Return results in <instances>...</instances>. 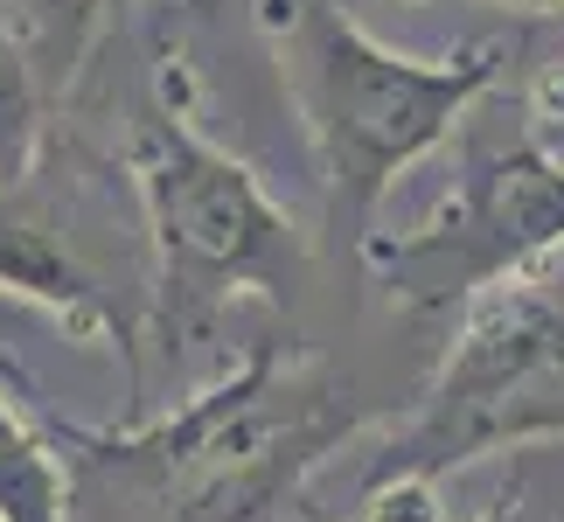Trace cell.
Instances as JSON below:
<instances>
[{"label": "cell", "mask_w": 564, "mask_h": 522, "mask_svg": "<svg viewBox=\"0 0 564 522\" xmlns=\"http://www.w3.org/2000/svg\"><path fill=\"white\" fill-rule=\"evenodd\" d=\"M530 439H564V307L536 286H495L467 300V320L446 348L440 377L398 425L370 488H432L446 467L474 460V453Z\"/></svg>", "instance_id": "obj_2"}, {"label": "cell", "mask_w": 564, "mask_h": 522, "mask_svg": "<svg viewBox=\"0 0 564 522\" xmlns=\"http://www.w3.org/2000/svg\"><path fill=\"white\" fill-rule=\"evenodd\" d=\"M286 91L328 182V224L362 258L377 203L411 161H425L502 77V42H467L453 56H398L362 35L335 0H258Z\"/></svg>", "instance_id": "obj_1"}, {"label": "cell", "mask_w": 564, "mask_h": 522, "mask_svg": "<svg viewBox=\"0 0 564 522\" xmlns=\"http://www.w3.org/2000/svg\"><path fill=\"white\" fill-rule=\"evenodd\" d=\"M564 251V161L530 133L481 140L425 224L362 244V272L404 314H453L495 286H530Z\"/></svg>", "instance_id": "obj_3"}, {"label": "cell", "mask_w": 564, "mask_h": 522, "mask_svg": "<svg viewBox=\"0 0 564 522\" xmlns=\"http://www.w3.org/2000/svg\"><path fill=\"white\" fill-rule=\"evenodd\" d=\"M341 522H440V509H432V488H419V481H383Z\"/></svg>", "instance_id": "obj_8"}, {"label": "cell", "mask_w": 564, "mask_h": 522, "mask_svg": "<svg viewBox=\"0 0 564 522\" xmlns=\"http://www.w3.org/2000/svg\"><path fill=\"white\" fill-rule=\"evenodd\" d=\"M42 161V84L29 50L0 21V188H21Z\"/></svg>", "instance_id": "obj_7"}, {"label": "cell", "mask_w": 564, "mask_h": 522, "mask_svg": "<svg viewBox=\"0 0 564 522\" xmlns=\"http://www.w3.org/2000/svg\"><path fill=\"white\" fill-rule=\"evenodd\" d=\"M126 167H133L161 279L175 293L230 300L293 286L300 230L237 154L188 133L175 112H140L126 140Z\"/></svg>", "instance_id": "obj_4"}, {"label": "cell", "mask_w": 564, "mask_h": 522, "mask_svg": "<svg viewBox=\"0 0 564 522\" xmlns=\"http://www.w3.org/2000/svg\"><path fill=\"white\" fill-rule=\"evenodd\" d=\"M481 522H523V515H516V502H509V494H502V502H495V509H488Z\"/></svg>", "instance_id": "obj_10"}, {"label": "cell", "mask_w": 564, "mask_h": 522, "mask_svg": "<svg viewBox=\"0 0 564 522\" xmlns=\"http://www.w3.org/2000/svg\"><path fill=\"white\" fill-rule=\"evenodd\" d=\"M0 293L35 300V307L56 314L77 341H98V348L126 341V320H119L112 300H105L98 272L84 265L70 251V237L35 203H21L14 188H0Z\"/></svg>", "instance_id": "obj_5"}, {"label": "cell", "mask_w": 564, "mask_h": 522, "mask_svg": "<svg viewBox=\"0 0 564 522\" xmlns=\"http://www.w3.org/2000/svg\"><path fill=\"white\" fill-rule=\"evenodd\" d=\"M502 8H516V14H564V0H502Z\"/></svg>", "instance_id": "obj_9"}, {"label": "cell", "mask_w": 564, "mask_h": 522, "mask_svg": "<svg viewBox=\"0 0 564 522\" xmlns=\"http://www.w3.org/2000/svg\"><path fill=\"white\" fill-rule=\"evenodd\" d=\"M0 522H70V481L56 453L0 390Z\"/></svg>", "instance_id": "obj_6"}]
</instances>
